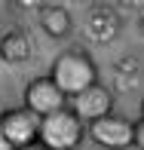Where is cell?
Masks as SVG:
<instances>
[{
  "label": "cell",
  "mask_w": 144,
  "mask_h": 150,
  "mask_svg": "<svg viewBox=\"0 0 144 150\" xmlns=\"http://www.w3.org/2000/svg\"><path fill=\"white\" fill-rule=\"evenodd\" d=\"M120 28H123V18H120V12H116L113 6H104V3L89 6V16H86V37L92 40V43H98V46L113 43L116 34H120Z\"/></svg>",
  "instance_id": "obj_7"
},
{
  "label": "cell",
  "mask_w": 144,
  "mask_h": 150,
  "mask_svg": "<svg viewBox=\"0 0 144 150\" xmlns=\"http://www.w3.org/2000/svg\"><path fill=\"white\" fill-rule=\"evenodd\" d=\"M138 64L141 61L135 55H123V58L113 61V83H116L120 92H129L135 83H138Z\"/></svg>",
  "instance_id": "obj_10"
},
{
  "label": "cell",
  "mask_w": 144,
  "mask_h": 150,
  "mask_svg": "<svg viewBox=\"0 0 144 150\" xmlns=\"http://www.w3.org/2000/svg\"><path fill=\"white\" fill-rule=\"evenodd\" d=\"M132 147L144 150V122H135V138H132Z\"/></svg>",
  "instance_id": "obj_11"
},
{
  "label": "cell",
  "mask_w": 144,
  "mask_h": 150,
  "mask_svg": "<svg viewBox=\"0 0 144 150\" xmlns=\"http://www.w3.org/2000/svg\"><path fill=\"white\" fill-rule=\"evenodd\" d=\"M22 150H46V147L40 144V141H34V144H28V147H22Z\"/></svg>",
  "instance_id": "obj_12"
},
{
  "label": "cell",
  "mask_w": 144,
  "mask_h": 150,
  "mask_svg": "<svg viewBox=\"0 0 144 150\" xmlns=\"http://www.w3.org/2000/svg\"><path fill=\"white\" fill-rule=\"evenodd\" d=\"M86 135L98 147H104V150H129V147H132V138H135V122L126 120V117L107 113V117L89 122Z\"/></svg>",
  "instance_id": "obj_3"
},
{
  "label": "cell",
  "mask_w": 144,
  "mask_h": 150,
  "mask_svg": "<svg viewBox=\"0 0 144 150\" xmlns=\"http://www.w3.org/2000/svg\"><path fill=\"white\" fill-rule=\"evenodd\" d=\"M138 34L144 37V9H141V16H138Z\"/></svg>",
  "instance_id": "obj_13"
},
{
  "label": "cell",
  "mask_w": 144,
  "mask_h": 150,
  "mask_svg": "<svg viewBox=\"0 0 144 150\" xmlns=\"http://www.w3.org/2000/svg\"><path fill=\"white\" fill-rule=\"evenodd\" d=\"M0 150H12V147H9V144H6V141H3V138H0Z\"/></svg>",
  "instance_id": "obj_15"
},
{
  "label": "cell",
  "mask_w": 144,
  "mask_h": 150,
  "mask_svg": "<svg viewBox=\"0 0 144 150\" xmlns=\"http://www.w3.org/2000/svg\"><path fill=\"white\" fill-rule=\"evenodd\" d=\"M49 80L55 83V89L65 98H74V95H80L83 89L98 83V67H95V61L83 49H67L52 61Z\"/></svg>",
  "instance_id": "obj_1"
},
{
  "label": "cell",
  "mask_w": 144,
  "mask_h": 150,
  "mask_svg": "<svg viewBox=\"0 0 144 150\" xmlns=\"http://www.w3.org/2000/svg\"><path fill=\"white\" fill-rule=\"evenodd\" d=\"M83 138H86V126L74 117L67 107L40 120L37 141H40L46 150H77Z\"/></svg>",
  "instance_id": "obj_2"
},
{
  "label": "cell",
  "mask_w": 144,
  "mask_h": 150,
  "mask_svg": "<svg viewBox=\"0 0 144 150\" xmlns=\"http://www.w3.org/2000/svg\"><path fill=\"white\" fill-rule=\"evenodd\" d=\"M25 110H31L34 117H49V113H58L67 107V98L55 89V83H52L49 77H34L28 83V89H25Z\"/></svg>",
  "instance_id": "obj_6"
},
{
  "label": "cell",
  "mask_w": 144,
  "mask_h": 150,
  "mask_svg": "<svg viewBox=\"0 0 144 150\" xmlns=\"http://www.w3.org/2000/svg\"><path fill=\"white\" fill-rule=\"evenodd\" d=\"M67 110L83 122V126H89V122L107 117V113L113 110V89H107L104 83H95V86H89V89H83L80 95H74Z\"/></svg>",
  "instance_id": "obj_5"
},
{
  "label": "cell",
  "mask_w": 144,
  "mask_h": 150,
  "mask_svg": "<svg viewBox=\"0 0 144 150\" xmlns=\"http://www.w3.org/2000/svg\"><path fill=\"white\" fill-rule=\"evenodd\" d=\"M37 22H40V28H43V34L52 37V40L67 37L71 28H74L71 12H67L65 6H58V3H40L37 6Z\"/></svg>",
  "instance_id": "obj_8"
},
{
  "label": "cell",
  "mask_w": 144,
  "mask_h": 150,
  "mask_svg": "<svg viewBox=\"0 0 144 150\" xmlns=\"http://www.w3.org/2000/svg\"><path fill=\"white\" fill-rule=\"evenodd\" d=\"M40 132V117H34L25 107H6L0 117V138L6 141L12 150H22L37 141Z\"/></svg>",
  "instance_id": "obj_4"
},
{
  "label": "cell",
  "mask_w": 144,
  "mask_h": 150,
  "mask_svg": "<svg viewBox=\"0 0 144 150\" xmlns=\"http://www.w3.org/2000/svg\"><path fill=\"white\" fill-rule=\"evenodd\" d=\"M31 55H34V43H31L28 31L12 28L0 37V58L6 64H25V61H31Z\"/></svg>",
  "instance_id": "obj_9"
},
{
  "label": "cell",
  "mask_w": 144,
  "mask_h": 150,
  "mask_svg": "<svg viewBox=\"0 0 144 150\" xmlns=\"http://www.w3.org/2000/svg\"><path fill=\"white\" fill-rule=\"evenodd\" d=\"M3 110H6V104H3V101H0V117H3Z\"/></svg>",
  "instance_id": "obj_16"
},
{
  "label": "cell",
  "mask_w": 144,
  "mask_h": 150,
  "mask_svg": "<svg viewBox=\"0 0 144 150\" xmlns=\"http://www.w3.org/2000/svg\"><path fill=\"white\" fill-rule=\"evenodd\" d=\"M138 122H144V101H141V107H138Z\"/></svg>",
  "instance_id": "obj_14"
}]
</instances>
